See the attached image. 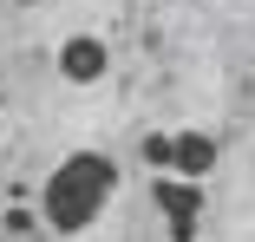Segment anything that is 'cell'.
<instances>
[{
	"mask_svg": "<svg viewBox=\"0 0 255 242\" xmlns=\"http://www.w3.org/2000/svg\"><path fill=\"white\" fill-rule=\"evenodd\" d=\"M157 210H164V223H170V242H196V210H203V190H196L190 177L157 183Z\"/></svg>",
	"mask_w": 255,
	"mask_h": 242,
	"instance_id": "cell-3",
	"label": "cell"
},
{
	"mask_svg": "<svg viewBox=\"0 0 255 242\" xmlns=\"http://www.w3.org/2000/svg\"><path fill=\"white\" fill-rule=\"evenodd\" d=\"M13 7H33V0H13Z\"/></svg>",
	"mask_w": 255,
	"mask_h": 242,
	"instance_id": "cell-5",
	"label": "cell"
},
{
	"mask_svg": "<svg viewBox=\"0 0 255 242\" xmlns=\"http://www.w3.org/2000/svg\"><path fill=\"white\" fill-rule=\"evenodd\" d=\"M105 39H92V33H79V39H66V53H59V72L72 79V85H92V79H105Z\"/></svg>",
	"mask_w": 255,
	"mask_h": 242,
	"instance_id": "cell-4",
	"label": "cell"
},
{
	"mask_svg": "<svg viewBox=\"0 0 255 242\" xmlns=\"http://www.w3.org/2000/svg\"><path fill=\"white\" fill-rule=\"evenodd\" d=\"M112 190H118V164H112V157L72 151V157H59L53 177H46V190H39V216H46V229L79 236V229H92L98 216H105Z\"/></svg>",
	"mask_w": 255,
	"mask_h": 242,
	"instance_id": "cell-1",
	"label": "cell"
},
{
	"mask_svg": "<svg viewBox=\"0 0 255 242\" xmlns=\"http://www.w3.org/2000/svg\"><path fill=\"white\" fill-rule=\"evenodd\" d=\"M144 157L196 183V177H210V164H216V137H203V131H177V137H144Z\"/></svg>",
	"mask_w": 255,
	"mask_h": 242,
	"instance_id": "cell-2",
	"label": "cell"
}]
</instances>
